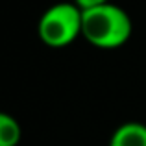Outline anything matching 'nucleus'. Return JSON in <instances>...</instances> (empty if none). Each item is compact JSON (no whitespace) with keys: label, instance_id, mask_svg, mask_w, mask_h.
I'll use <instances>...</instances> for the list:
<instances>
[{"label":"nucleus","instance_id":"nucleus-1","mask_svg":"<svg viewBox=\"0 0 146 146\" xmlns=\"http://www.w3.org/2000/svg\"><path fill=\"white\" fill-rule=\"evenodd\" d=\"M133 24L129 15L117 4H104L83 11L82 35L93 46L102 50H115L129 41Z\"/></svg>","mask_w":146,"mask_h":146},{"label":"nucleus","instance_id":"nucleus-2","mask_svg":"<svg viewBox=\"0 0 146 146\" xmlns=\"http://www.w3.org/2000/svg\"><path fill=\"white\" fill-rule=\"evenodd\" d=\"M83 11L74 2H59L44 9L37 33L43 44L50 48H65L82 35Z\"/></svg>","mask_w":146,"mask_h":146},{"label":"nucleus","instance_id":"nucleus-3","mask_svg":"<svg viewBox=\"0 0 146 146\" xmlns=\"http://www.w3.org/2000/svg\"><path fill=\"white\" fill-rule=\"evenodd\" d=\"M109 146H146V124L124 122L113 131Z\"/></svg>","mask_w":146,"mask_h":146},{"label":"nucleus","instance_id":"nucleus-4","mask_svg":"<svg viewBox=\"0 0 146 146\" xmlns=\"http://www.w3.org/2000/svg\"><path fill=\"white\" fill-rule=\"evenodd\" d=\"M22 129L19 120L9 113L0 111V146H19Z\"/></svg>","mask_w":146,"mask_h":146},{"label":"nucleus","instance_id":"nucleus-5","mask_svg":"<svg viewBox=\"0 0 146 146\" xmlns=\"http://www.w3.org/2000/svg\"><path fill=\"white\" fill-rule=\"evenodd\" d=\"M107 2H109V0H74V4L82 11L93 9V7H98V6H104V4H107Z\"/></svg>","mask_w":146,"mask_h":146}]
</instances>
